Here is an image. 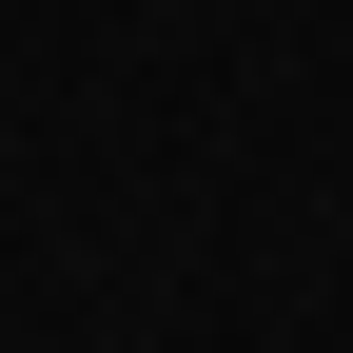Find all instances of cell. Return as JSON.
Listing matches in <instances>:
<instances>
[]
</instances>
